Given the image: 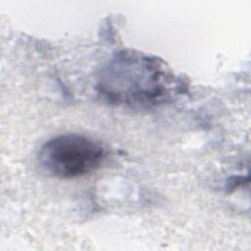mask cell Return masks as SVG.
Wrapping results in <instances>:
<instances>
[{"label":"cell","mask_w":251,"mask_h":251,"mask_svg":"<svg viewBox=\"0 0 251 251\" xmlns=\"http://www.w3.org/2000/svg\"><path fill=\"white\" fill-rule=\"evenodd\" d=\"M178 80L159 58L125 49L114 54L97 75L96 88L111 104L147 108L169 100L178 89Z\"/></svg>","instance_id":"1"},{"label":"cell","mask_w":251,"mask_h":251,"mask_svg":"<svg viewBox=\"0 0 251 251\" xmlns=\"http://www.w3.org/2000/svg\"><path fill=\"white\" fill-rule=\"evenodd\" d=\"M106 158L105 148L90 137L66 133L49 139L41 147L40 170L58 178H75L97 170Z\"/></svg>","instance_id":"2"}]
</instances>
